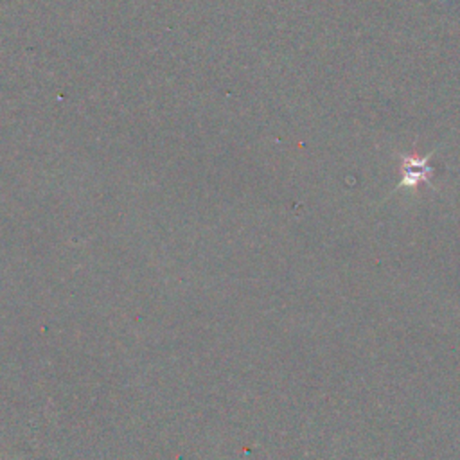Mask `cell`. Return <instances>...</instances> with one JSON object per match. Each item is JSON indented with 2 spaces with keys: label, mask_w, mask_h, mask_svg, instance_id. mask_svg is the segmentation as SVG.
I'll return each instance as SVG.
<instances>
[{
  "label": "cell",
  "mask_w": 460,
  "mask_h": 460,
  "mask_svg": "<svg viewBox=\"0 0 460 460\" xmlns=\"http://www.w3.org/2000/svg\"><path fill=\"white\" fill-rule=\"evenodd\" d=\"M429 172H431V167L426 164V160H420V162L408 160L404 165V183L415 185L417 181L426 180Z\"/></svg>",
  "instance_id": "obj_1"
}]
</instances>
